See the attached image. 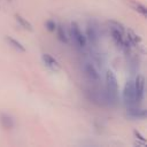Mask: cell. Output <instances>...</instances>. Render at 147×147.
I'll return each instance as SVG.
<instances>
[{
    "label": "cell",
    "mask_w": 147,
    "mask_h": 147,
    "mask_svg": "<svg viewBox=\"0 0 147 147\" xmlns=\"http://www.w3.org/2000/svg\"><path fill=\"white\" fill-rule=\"evenodd\" d=\"M106 100L110 106H116L118 101V82L116 75L111 70L106 72Z\"/></svg>",
    "instance_id": "6da1fadb"
},
{
    "label": "cell",
    "mask_w": 147,
    "mask_h": 147,
    "mask_svg": "<svg viewBox=\"0 0 147 147\" xmlns=\"http://www.w3.org/2000/svg\"><path fill=\"white\" fill-rule=\"evenodd\" d=\"M126 39H127V41L132 45V46H137V45H139L140 42H141V37L139 36V34H137L133 30H131V29H127L126 30Z\"/></svg>",
    "instance_id": "7c38bea8"
},
{
    "label": "cell",
    "mask_w": 147,
    "mask_h": 147,
    "mask_svg": "<svg viewBox=\"0 0 147 147\" xmlns=\"http://www.w3.org/2000/svg\"><path fill=\"white\" fill-rule=\"evenodd\" d=\"M0 124L3 129L6 130H10L15 126V119L11 115L9 114H6V113H2L0 114Z\"/></svg>",
    "instance_id": "9c48e42d"
},
{
    "label": "cell",
    "mask_w": 147,
    "mask_h": 147,
    "mask_svg": "<svg viewBox=\"0 0 147 147\" xmlns=\"http://www.w3.org/2000/svg\"><path fill=\"white\" fill-rule=\"evenodd\" d=\"M55 31H56L57 39H59L62 44H68V42H69V37H68V34H67V32H65V30H64V26H63L61 23H57Z\"/></svg>",
    "instance_id": "8fae6325"
},
{
    "label": "cell",
    "mask_w": 147,
    "mask_h": 147,
    "mask_svg": "<svg viewBox=\"0 0 147 147\" xmlns=\"http://www.w3.org/2000/svg\"><path fill=\"white\" fill-rule=\"evenodd\" d=\"M5 39H6V41L8 42V45L9 46H11L14 49H16L17 52H21V53H24L26 49H25V47H24V45L21 42V41H18L17 39H15L14 37H10V36H6L5 37Z\"/></svg>",
    "instance_id": "30bf717a"
},
{
    "label": "cell",
    "mask_w": 147,
    "mask_h": 147,
    "mask_svg": "<svg viewBox=\"0 0 147 147\" xmlns=\"http://www.w3.org/2000/svg\"><path fill=\"white\" fill-rule=\"evenodd\" d=\"M86 40L87 42H90L93 46H96L99 44L100 37H99V30L96 28V25H94L93 23H88L86 26V33H85Z\"/></svg>",
    "instance_id": "8992f818"
},
{
    "label": "cell",
    "mask_w": 147,
    "mask_h": 147,
    "mask_svg": "<svg viewBox=\"0 0 147 147\" xmlns=\"http://www.w3.org/2000/svg\"><path fill=\"white\" fill-rule=\"evenodd\" d=\"M41 60L45 64L46 68H48L49 70L52 71H59L60 70V63L57 62V60L55 57H53L51 54H47V53H44L41 55Z\"/></svg>",
    "instance_id": "ba28073f"
},
{
    "label": "cell",
    "mask_w": 147,
    "mask_h": 147,
    "mask_svg": "<svg viewBox=\"0 0 147 147\" xmlns=\"http://www.w3.org/2000/svg\"><path fill=\"white\" fill-rule=\"evenodd\" d=\"M133 86H134L136 102L137 105H139L145 99V77L142 75H138L133 80Z\"/></svg>",
    "instance_id": "5b68a950"
},
{
    "label": "cell",
    "mask_w": 147,
    "mask_h": 147,
    "mask_svg": "<svg viewBox=\"0 0 147 147\" xmlns=\"http://www.w3.org/2000/svg\"><path fill=\"white\" fill-rule=\"evenodd\" d=\"M70 37H71L75 46L78 49H83L86 47V45H87L86 37L82 32L79 25L76 22H71V24H70Z\"/></svg>",
    "instance_id": "7a4b0ae2"
},
{
    "label": "cell",
    "mask_w": 147,
    "mask_h": 147,
    "mask_svg": "<svg viewBox=\"0 0 147 147\" xmlns=\"http://www.w3.org/2000/svg\"><path fill=\"white\" fill-rule=\"evenodd\" d=\"M132 8L136 10V11H138V13H140L142 16H147V8H146V6H144L142 3H140V2H132Z\"/></svg>",
    "instance_id": "5bb4252c"
},
{
    "label": "cell",
    "mask_w": 147,
    "mask_h": 147,
    "mask_svg": "<svg viewBox=\"0 0 147 147\" xmlns=\"http://www.w3.org/2000/svg\"><path fill=\"white\" fill-rule=\"evenodd\" d=\"M8 1H11V0H8Z\"/></svg>",
    "instance_id": "e0dca14e"
},
{
    "label": "cell",
    "mask_w": 147,
    "mask_h": 147,
    "mask_svg": "<svg viewBox=\"0 0 147 147\" xmlns=\"http://www.w3.org/2000/svg\"><path fill=\"white\" fill-rule=\"evenodd\" d=\"M15 20H16V22L18 23V25H20L21 28H23L24 30L33 31V26H32V24H31V23H30L25 17H23L22 15L16 14V15H15Z\"/></svg>",
    "instance_id": "4fadbf2b"
},
{
    "label": "cell",
    "mask_w": 147,
    "mask_h": 147,
    "mask_svg": "<svg viewBox=\"0 0 147 147\" xmlns=\"http://www.w3.org/2000/svg\"><path fill=\"white\" fill-rule=\"evenodd\" d=\"M82 69H83V72L84 75L86 76V78L92 82V83H99L100 80V74L96 69V67L94 65L93 62H90V61H85L82 65Z\"/></svg>",
    "instance_id": "3957f363"
},
{
    "label": "cell",
    "mask_w": 147,
    "mask_h": 147,
    "mask_svg": "<svg viewBox=\"0 0 147 147\" xmlns=\"http://www.w3.org/2000/svg\"><path fill=\"white\" fill-rule=\"evenodd\" d=\"M56 25H57V23H56L54 20H52V18H48V20L45 22V28H46L48 31H55Z\"/></svg>",
    "instance_id": "9a60e30c"
},
{
    "label": "cell",
    "mask_w": 147,
    "mask_h": 147,
    "mask_svg": "<svg viewBox=\"0 0 147 147\" xmlns=\"http://www.w3.org/2000/svg\"><path fill=\"white\" fill-rule=\"evenodd\" d=\"M134 134H136V137H139V139H140V140H141V141L145 144V138H144V137H142L140 133H138L137 131H134Z\"/></svg>",
    "instance_id": "2e32d148"
},
{
    "label": "cell",
    "mask_w": 147,
    "mask_h": 147,
    "mask_svg": "<svg viewBox=\"0 0 147 147\" xmlns=\"http://www.w3.org/2000/svg\"><path fill=\"white\" fill-rule=\"evenodd\" d=\"M123 101L126 105V107L129 106H134L137 105L136 102V94H134V86H133V80H127L124 85L123 88Z\"/></svg>",
    "instance_id": "277c9868"
},
{
    "label": "cell",
    "mask_w": 147,
    "mask_h": 147,
    "mask_svg": "<svg viewBox=\"0 0 147 147\" xmlns=\"http://www.w3.org/2000/svg\"><path fill=\"white\" fill-rule=\"evenodd\" d=\"M127 116L133 119H145L147 113L145 108H140L139 105H134L127 107Z\"/></svg>",
    "instance_id": "52a82bcc"
}]
</instances>
